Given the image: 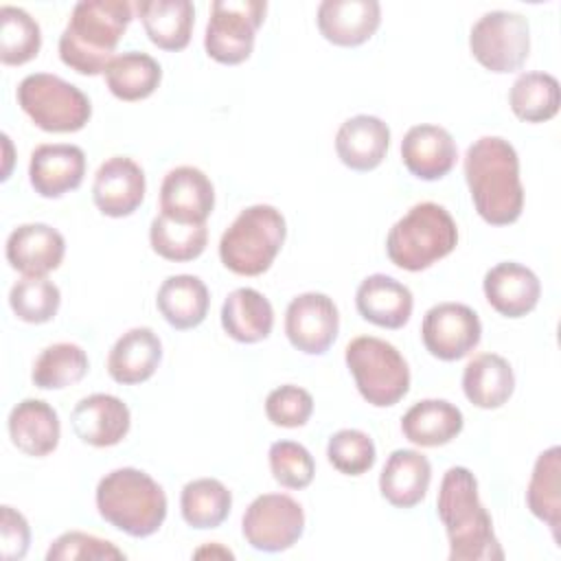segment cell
<instances>
[{
	"label": "cell",
	"instance_id": "60d3db41",
	"mask_svg": "<svg viewBox=\"0 0 561 561\" xmlns=\"http://www.w3.org/2000/svg\"><path fill=\"white\" fill-rule=\"evenodd\" d=\"M270 471L285 489H307L316 476V462L309 449L294 440H276L270 451Z\"/></svg>",
	"mask_w": 561,
	"mask_h": 561
},
{
	"label": "cell",
	"instance_id": "f546056e",
	"mask_svg": "<svg viewBox=\"0 0 561 561\" xmlns=\"http://www.w3.org/2000/svg\"><path fill=\"white\" fill-rule=\"evenodd\" d=\"M465 427L460 408L445 399H423L401 419L403 436L419 447H440L451 443Z\"/></svg>",
	"mask_w": 561,
	"mask_h": 561
},
{
	"label": "cell",
	"instance_id": "4dcf8cb0",
	"mask_svg": "<svg viewBox=\"0 0 561 561\" xmlns=\"http://www.w3.org/2000/svg\"><path fill=\"white\" fill-rule=\"evenodd\" d=\"M515 390V373L497 353L476 355L462 373V392L476 408L495 410L502 408Z\"/></svg>",
	"mask_w": 561,
	"mask_h": 561
},
{
	"label": "cell",
	"instance_id": "d4e9b609",
	"mask_svg": "<svg viewBox=\"0 0 561 561\" xmlns=\"http://www.w3.org/2000/svg\"><path fill=\"white\" fill-rule=\"evenodd\" d=\"M162 362V342L149 327L125 331L107 355V373L116 383L136 386L153 377Z\"/></svg>",
	"mask_w": 561,
	"mask_h": 561
},
{
	"label": "cell",
	"instance_id": "f35d334b",
	"mask_svg": "<svg viewBox=\"0 0 561 561\" xmlns=\"http://www.w3.org/2000/svg\"><path fill=\"white\" fill-rule=\"evenodd\" d=\"M61 305L59 287L46 276H22L9 291V307L28 324L50 322Z\"/></svg>",
	"mask_w": 561,
	"mask_h": 561
},
{
	"label": "cell",
	"instance_id": "5b68a950",
	"mask_svg": "<svg viewBox=\"0 0 561 561\" xmlns=\"http://www.w3.org/2000/svg\"><path fill=\"white\" fill-rule=\"evenodd\" d=\"M458 226L449 210L436 202L414 204L388 232V259L405 270L421 272L454 252Z\"/></svg>",
	"mask_w": 561,
	"mask_h": 561
},
{
	"label": "cell",
	"instance_id": "2e32d148",
	"mask_svg": "<svg viewBox=\"0 0 561 561\" xmlns=\"http://www.w3.org/2000/svg\"><path fill=\"white\" fill-rule=\"evenodd\" d=\"M215 208V186L197 167H175L160 184V213L184 224H206Z\"/></svg>",
	"mask_w": 561,
	"mask_h": 561
},
{
	"label": "cell",
	"instance_id": "8fae6325",
	"mask_svg": "<svg viewBox=\"0 0 561 561\" xmlns=\"http://www.w3.org/2000/svg\"><path fill=\"white\" fill-rule=\"evenodd\" d=\"M241 533L254 550H289L305 533V511L291 495L263 493L245 508Z\"/></svg>",
	"mask_w": 561,
	"mask_h": 561
},
{
	"label": "cell",
	"instance_id": "7c38bea8",
	"mask_svg": "<svg viewBox=\"0 0 561 561\" xmlns=\"http://www.w3.org/2000/svg\"><path fill=\"white\" fill-rule=\"evenodd\" d=\"M482 337L478 313L462 302H438L423 316L421 340L430 355L443 362L467 357Z\"/></svg>",
	"mask_w": 561,
	"mask_h": 561
},
{
	"label": "cell",
	"instance_id": "484cf974",
	"mask_svg": "<svg viewBox=\"0 0 561 561\" xmlns=\"http://www.w3.org/2000/svg\"><path fill=\"white\" fill-rule=\"evenodd\" d=\"M430 482L432 465L416 449H394L379 473V491L397 508H412L423 502Z\"/></svg>",
	"mask_w": 561,
	"mask_h": 561
},
{
	"label": "cell",
	"instance_id": "1f68e13d",
	"mask_svg": "<svg viewBox=\"0 0 561 561\" xmlns=\"http://www.w3.org/2000/svg\"><path fill=\"white\" fill-rule=\"evenodd\" d=\"M528 511L543 522L552 539L559 543L561 526V447L552 445L541 451L535 460L528 486H526Z\"/></svg>",
	"mask_w": 561,
	"mask_h": 561
},
{
	"label": "cell",
	"instance_id": "836d02e7",
	"mask_svg": "<svg viewBox=\"0 0 561 561\" xmlns=\"http://www.w3.org/2000/svg\"><path fill=\"white\" fill-rule=\"evenodd\" d=\"M508 105L524 123H546L554 118L561 105L557 77L550 72H522L508 90Z\"/></svg>",
	"mask_w": 561,
	"mask_h": 561
},
{
	"label": "cell",
	"instance_id": "277c9868",
	"mask_svg": "<svg viewBox=\"0 0 561 561\" xmlns=\"http://www.w3.org/2000/svg\"><path fill=\"white\" fill-rule=\"evenodd\" d=\"M96 511L116 530L142 539L160 530L167 517L164 489L142 469L121 467L96 484Z\"/></svg>",
	"mask_w": 561,
	"mask_h": 561
},
{
	"label": "cell",
	"instance_id": "52a82bcc",
	"mask_svg": "<svg viewBox=\"0 0 561 561\" xmlns=\"http://www.w3.org/2000/svg\"><path fill=\"white\" fill-rule=\"evenodd\" d=\"M344 362L355 379L362 399L375 408L399 403L410 390V368L390 342L375 335H359L346 344Z\"/></svg>",
	"mask_w": 561,
	"mask_h": 561
},
{
	"label": "cell",
	"instance_id": "e575fe53",
	"mask_svg": "<svg viewBox=\"0 0 561 561\" xmlns=\"http://www.w3.org/2000/svg\"><path fill=\"white\" fill-rule=\"evenodd\" d=\"M232 508V493L217 478H197L184 484L180 511L191 528L208 530L221 526Z\"/></svg>",
	"mask_w": 561,
	"mask_h": 561
},
{
	"label": "cell",
	"instance_id": "d6986e66",
	"mask_svg": "<svg viewBox=\"0 0 561 561\" xmlns=\"http://www.w3.org/2000/svg\"><path fill=\"white\" fill-rule=\"evenodd\" d=\"M7 261L22 276H46L66 254L64 234L48 224H22L7 239Z\"/></svg>",
	"mask_w": 561,
	"mask_h": 561
},
{
	"label": "cell",
	"instance_id": "cb8c5ba5",
	"mask_svg": "<svg viewBox=\"0 0 561 561\" xmlns=\"http://www.w3.org/2000/svg\"><path fill=\"white\" fill-rule=\"evenodd\" d=\"M11 443L26 456L44 458L53 454L61 438V423L53 405L42 399H24L7 419Z\"/></svg>",
	"mask_w": 561,
	"mask_h": 561
},
{
	"label": "cell",
	"instance_id": "d6a6232c",
	"mask_svg": "<svg viewBox=\"0 0 561 561\" xmlns=\"http://www.w3.org/2000/svg\"><path fill=\"white\" fill-rule=\"evenodd\" d=\"M105 83L107 90L121 101H142L151 96L160 81L162 68L160 64L140 50H127L114 55V59L105 68Z\"/></svg>",
	"mask_w": 561,
	"mask_h": 561
},
{
	"label": "cell",
	"instance_id": "f6af8a7d",
	"mask_svg": "<svg viewBox=\"0 0 561 561\" xmlns=\"http://www.w3.org/2000/svg\"><path fill=\"white\" fill-rule=\"evenodd\" d=\"M195 557H224V559H232L234 554H232L230 550L221 548L219 543H210V546H206V548L195 550Z\"/></svg>",
	"mask_w": 561,
	"mask_h": 561
},
{
	"label": "cell",
	"instance_id": "5bb4252c",
	"mask_svg": "<svg viewBox=\"0 0 561 561\" xmlns=\"http://www.w3.org/2000/svg\"><path fill=\"white\" fill-rule=\"evenodd\" d=\"M145 191V171L127 156L107 158L94 173L92 199L105 217H129L142 204Z\"/></svg>",
	"mask_w": 561,
	"mask_h": 561
},
{
	"label": "cell",
	"instance_id": "9c48e42d",
	"mask_svg": "<svg viewBox=\"0 0 561 561\" xmlns=\"http://www.w3.org/2000/svg\"><path fill=\"white\" fill-rule=\"evenodd\" d=\"M265 11V0H215L204 33L206 55L226 66L243 64L254 50Z\"/></svg>",
	"mask_w": 561,
	"mask_h": 561
},
{
	"label": "cell",
	"instance_id": "b9f144b4",
	"mask_svg": "<svg viewBox=\"0 0 561 561\" xmlns=\"http://www.w3.org/2000/svg\"><path fill=\"white\" fill-rule=\"evenodd\" d=\"M75 559H96V561H110V559H125V552L116 548L112 541L101 539L90 533L81 530H68L59 535L48 552L46 561H75Z\"/></svg>",
	"mask_w": 561,
	"mask_h": 561
},
{
	"label": "cell",
	"instance_id": "74e56055",
	"mask_svg": "<svg viewBox=\"0 0 561 561\" xmlns=\"http://www.w3.org/2000/svg\"><path fill=\"white\" fill-rule=\"evenodd\" d=\"M42 48V28L20 7H0V61L4 66H22L37 57Z\"/></svg>",
	"mask_w": 561,
	"mask_h": 561
},
{
	"label": "cell",
	"instance_id": "ba28073f",
	"mask_svg": "<svg viewBox=\"0 0 561 561\" xmlns=\"http://www.w3.org/2000/svg\"><path fill=\"white\" fill-rule=\"evenodd\" d=\"M18 105L44 131L72 134L88 125L92 116L90 99L70 81L50 75H26L18 90Z\"/></svg>",
	"mask_w": 561,
	"mask_h": 561
},
{
	"label": "cell",
	"instance_id": "7bdbcfd3",
	"mask_svg": "<svg viewBox=\"0 0 561 561\" xmlns=\"http://www.w3.org/2000/svg\"><path fill=\"white\" fill-rule=\"evenodd\" d=\"M313 412V397L294 383L274 388L265 399V414L278 427H302Z\"/></svg>",
	"mask_w": 561,
	"mask_h": 561
},
{
	"label": "cell",
	"instance_id": "8d00e7d4",
	"mask_svg": "<svg viewBox=\"0 0 561 561\" xmlns=\"http://www.w3.org/2000/svg\"><path fill=\"white\" fill-rule=\"evenodd\" d=\"M149 243L167 261H193L206 250L208 228L206 224H184L158 213L149 226Z\"/></svg>",
	"mask_w": 561,
	"mask_h": 561
},
{
	"label": "cell",
	"instance_id": "ac0fdd59",
	"mask_svg": "<svg viewBox=\"0 0 561 561\" xmlns=\"http://www.w3.org/2000/svg\"><path fill=\"white\" fill-rule=\"evenodd\" d=\"M320 35L342 48L368 42L381 24L377 0H322L316 13Z\"/></svg>",
	"mask_w": 561,
	"mask_h": 561
},
{
	"label": "cell",
	"instance_id": "44dd1931",
	"mask_svg": "<svg viewBox=\"0 0 561 561\" xmlns=\"http://www.w3.org/2000/svg\"><path fill=\"white\" fill-rule=\"evenodd\" d=\"M486 302L504 318H524L530 313L541 296L537 274L515 261L493 265L482 280Z\"/></svg>",
	"mask_w": 561,
	"mask_h": 561
},
{
	"label": "cell",
	"instance_id": "8992f818",
	"mask_svg": "<svg viewBox=\"0 0 561 561\" xmlns=\"http://www.w3.org/2000/svg\"><path fill=\"white\" fill-rule=\"evenodd\" d=\"M287 224L278 208L254 204L243 208L219 239V259L239 276H261L278 256Z\"/></svg>",
	"mask_w": 561,
	"mask_h": 561
},
{
	"label": "cell",
	"instance_id": "9a60e30c",
	"mask_svg": "<svg viewBox=\"0 0 561 561\" xmlns=\"http://www.w3.org/2000/svg\"><path fill=\"white\" fill-rule=\"evenodd\" d=\"M85 175V153L70 142L39 145L31 153L28 182L37 195L59 199L81 186Z\"/></svg>",
	"mask_w": 561,
	"mask_h": 561
},
{
	"label": "cell",
	"instance_id": "7402d4cb",
	"mask_svg": "<svg viewBox=\"0 0 561 561\" xmlns=\"http://www.w3.org/2000/svg\"><path fill=\"white\" fill-rule=\"evenodd\" d=\"M390 147V127L373 114L346 118L335 134V153L353 171L377 169Z\"/></svg>",
	"mask_w": 561,
	"mask_h": 561
},
{
	"label": "cell",
	"instance_id": "e0dca14e",
	"mask_svg": "<svg viewBox=\"0 0 561 561\" xmlns=\"http://www.w3.org/2000/svg\"><path fill=\"white\" fill-rule=\"evenodd\" d=\"M70 423L81 443L92 447H114L127 436L131 412L123 399L107 392H94L75 405Z\"/></svg>",
	"mask_w": 561,
	"mask_h": 561
},
{
	"label": "cell",
	"instance_id": "4fadbf2b",
	"mask_svg": "<svg viewBox=\"0 0 561 561\" xmlns=\"http://www.w3.org/2000/svg\"><path fill=\"white\" fill-rule=\"evenodd\" d=\"M340 331V313L327 294L305 291L285 311V335L305 355H324Z\"/></svg>",
	"mask_w": 561,
	"mask_h": 561
},
{
	"label": "cell",
	"instance_id": "3957f363",
	"mask_svg": "<svg viewBox=\"0 0 561 561\" xmlns=\"http://www.w3.org/2000/svg\"><path fill=\"white\" fill-rule=\"evenodd\" d=\"M131 18L127 0L77 2L59 35V59L85 77L105 72Z\"/></svg>",
	"mask_w": 561,
	"mask_h": 561
},
{
	"label": "cell",
	"instance_id": "4316f807",
	"mask_svg": "<svg viewBox=\"0 0 561 561\" xmlns=\"http://www.w3.org/2000/svg\"><path fill=\"white\" fill-rule=\"evenodd\" d=\"M136 11L149 42L162 50L178 53L188 46L195 9L188 0H140Z\"/></svg>",
	"mask_w": 561,
	"mask_h": 561
},
{
	"label": "cell",
	"instance_id": "ab89813d",
	"mask_svg": "<svg viewBox=\"0 0 561 561\" xmlns=\"http://www.w3.org/2000/svg\"><path fill=\"white\" fill-rule=\"evenodd\" d=\"M327 458L344 476H362L373 469L377 449L373 438L362 430H337L327 445Z\"/></svg>",
	"mask_w": 561,
	"mask_h": 561
},
{
	"label": "cell",
	"instance_id": "bcb514c9",
	"mask_svg": "<svg viewBox=\"0 0 561 561\" xmlns=\"http://www.w3.org/2000/svg\"><path fill=\"white\" fill-rule=\"evenodd\" d=\"M2 140H4V149H7V171L2 173V180H7V178H9V162H11V153H9L11 142H9V136H7V134H2Z\"/></svg>",
	"mask_w": 561,
	"mask_h": 561
},
{
	"label": "cell",
	"instance_id": "603a6c76",
	"mask_svg": "<svg viewBox=\"0 0 561 561\" xmlns=\"http://www.w3.org/2000/svg\"><path fill=\"white\" fill-rule=\"evenodd\" d=\"M355 307L359 316L375 327L401 329L412 316L414 298L401 280L388 274H370L355 291Z\"/></svg>",
	"mask_w": 561,
	"mask_h": 561
},
{
	"label": "cell",
	"instance_id": "d590c367",
	"mask_svg": "<svg viewBox=\"0 0 561 561\" xmlns=\"http://www.w3.org/2000/svg\"><path fill=\"white\" fill-rule=\"evenodd\" d=\"M88 353L75 342L46 346L33 362L31 379L42 390H61L79 383L88 375Z\"/></svg>",
	"mask_w": 561,
	"mask_h": 561
},
{
	"label": "cell",
	"instance_id": "ffe728a7",
	"mask_svg": "<svg viewBox=\"0 0 561 561\" xmlns=\"http://www.w3.org/2000/svg\"><path fill=\"white\" fill-rule=\"evenodd\" d=\"M458 158L454 136L440 125H414L401 140V160L405 169L425 182L445 178Z\"/></svg>",
	"mask_w": 561,
	"mask_h": 561
},
{
	"label": "cell",
	"instance_id": "f1b7e54d",
	"mask_svg": "<svg viewBox=\"0 0 561 561\" xmlns=\"http://www.w3.org/2000/svg\"><path fill=\"white\" fill-rule=\"evenodd\" d=\"M221 327L234 342L256 344L272 333V302L252 287L232 289L221 305Z\"/></svg>",
	"mask_w": 561,
	"mask_h": 561
},
{
	"label": "cell",
	"instance_id": "ee69618b",
	"mask_svg": "<svg viewBox=\"0 0 561 561\" xmlns=\"http://www.w3.org/2000/svg\"><path fill=\"white\" fill-rule=\"evenodd\" d=\"M31 543V528L26 517L13 506L4 504L0 511V554L4 561L24 559Z\"/></svg>",
	"mask_w": 561,
	"mask_h": 561
},
{
	"label": "cell",
	"instance_id": "7a4b0ae2",
	"mask_svg": "<svg viewBox=\"0 0 561 561\" xmlns=\"http://www.w3.org/2000/svg\"><path fill=\"white\" fill-rule=\"evenodd\" d=\"M436 511L449 539V561H502L493 519L480 502L478 480L467 467H449L440 480Z\"/></svg>",
	"mask_w": 561,
	"mask_h": 561
},
{
	"label": "cell",
	"instance_id": "6da1fadb",
	"mask_svg": "<svg viewBox=\"0 0 561 561\" xmlns=\"http://www.w3.org/2000/svg\"><path fill=\"white\" fill-rule=\"evenodd\" d=\"M465 180L476 213L491 226H508L524 210L519 156L502 136H482L467 147Z\"/></svg>",
	"mask_w": 561,
	"mask_h": 561
},
{
	"label": "cell",
	"instance_id": "83f0119b",
	"mask_svg": "<svg viewBox=\"0 0 561 561\" xmlns=\"http://www.w3.org/2000/svg\"><path fill=\"white\" fill-rule=\"evenodd\" d=\"M156 307L169 327L186 331L204 322L210 307V294L199 276L175 274L162 280Z\"/></svg>",
	"mask_w": 561,
	"mask_h": 561
},
{
	"label": "cell",
	"instance_id": "30bf717a",
	"mask_svg": "<svg viewBox=\"0 0 561 561\" xmlns=\"http://www.w3.org/2000/svg\"><path fill=\"white\" fill-rule=\"evenodd\" d=\"M469 50L495 75L515 72L530 53V24L515 11H489L471 26Z\"/></svg>",
	"mask_w": 561,
	"mask_h": 561
}]
</instances>
